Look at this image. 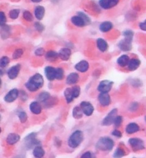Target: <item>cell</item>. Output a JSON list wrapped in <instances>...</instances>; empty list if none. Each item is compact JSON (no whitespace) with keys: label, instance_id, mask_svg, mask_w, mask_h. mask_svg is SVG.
<instances>
[{"label":"cell","instance_id":"6da1fadb","mask_svg":"<svg viewBox=\"0 0 146 158\" xmlns=\"http://www.w3.org/2000/svg\"><path fill=\"white\" fill-rule=\"evenodd\" d=\"M44 84V78L39 74H34L25 83V86L30 92H35L39 90Z\"/></svg>","mask_w":146,"mask_h":158},{"label":"cell","instance_id":"7a4b0ae2","mask_svg":"<svg viewBox=\"0 0 146 158\" xmlns=\"http://www.w3.org/2000/svg\"><path fill=\"white\" fill-rule=\"evenodd\" d=\"M115 145L114 141L108 137L101 138L96 142V147L100 151L110 152L113 150Z\"/></svg>","mask_w":146,"mask_h":158},{"label":"cell","instance_id":"3957f363","mask_svg":"<svg viewBox=\"0 0 146 158\" xmlns=\"http://www.w3.org/2000/svg\"><path fill=\"white\" fill-rule=\"evenodd\" d=\"M84 140V135L81 130H76L69 137L68 140V144L71 148H76Z\"/></svg>","mask_w":146,"mask_h":158},{"label":"cell","instance_id":"277c9868","mask_svg":"<svg viewBox=\"0 0 146 158\" xmlns=\"http://www.w3.org/2000/svg\"><path fill=\"white\" fill-rule=\"evenodd\" d=\"M36 133H35V132H32V133L29 134V135L24 138V144L26 149L31 150V149L36 147V146L39 145L40 141L36 139Z\"/></svg>","mask_w":146,"mask_h":158},{"label":"cell","instance_id":"5b68a950","mask_svg":"<svg viewBox=\"0 0 146 158\" xmlns=\"http://www.w3.org/2000/svg\"><path fill=\"white\" fill-rule=\"evenodd\" d=\"M128 143L134 151H140L145 149V142L142 139L138 138H132L129 139Z\"/></svg>","mask_w":146,"mask_h":158},{"label":"cell","instance_id":"8992f818","mask_svg":"<svg viewBox=\"0 0 146 158\" xmlns=\"http://www.w3.org/2000/svg\"><path fill=\"white\" fill-rule=\"evenodd\" d=\"M114 82L108 80H103L99 83L98 86V90L100 93H108L112 89Z\"/></svg>","mask_w":146,"mask_h":158},{"label":"cell","instance_id":"52a82bcc","mask_svg":"<svg viewBox=\"0 0 146 158\" xmlns=\"http://www.w3.org/2000/svg\"><path fill=\"white\" fill-rule=\"evenodd\" d=\"M118 114V109L115 108V109H113L112 111H110L108 113V114L104 117V119L103 120L102 125L104 126H110L113 124L114 123V120L115 117Z\"/></svg>","mask_w":146,"mask_h":158},{"label":"cell","instance_id":"ba28073f","mask_svg":"<svg viewBox=\"0 0 146 158\" xmlns=\"http://www.w3.org/2000/svg\"><path fill=\"white\" fill-rule=\"evenodd\" d=\"M80 108H81L83 114L86 116H91L93 113L94 108L91 103L87 101H83L80 104Z\"/></svg>","mask_w":146,"mask_h":158},{"label":"cell","instance_id":"9c48e42d","mask_svg":"<svg viewBox=\"0 0 146 158\" xmlns=\"http://www.w3.org/2000/svg\"><path fill=\"white\" fill-rule=\"evenodd\" d=\"M19 95V91L17 88H13L4 96V101L7 103H12L15 101Z\"/></svg>","mask_w":146,"mask_h":158},{"label":"cell","instance_id":"30bf717a","mask_svg":"<svg viewBox=\"0 0 146 158\" xmlns=\"http://www.w3.org/2000/svg\"><path fill=\"white\" fill-rule=\"evenodd\" d=\"M22 66H21L20 64H16V65H13L11 66L9 69L7 71V76H8V78L11 80H14L17 78V76H19V72H20V70Z\"/></svg>","mask_w":146,"mask_h":158},{"label":"cell","instance_id":"8fae6325","mask_svg":"<svg viewBox=\"0 0 146 158\" xmlns=\"http://www.w3.org/2000/svg\"><path fill=\"white\" fill-rule=\"evenodd\" d=\"M132 39L125 38L124 39L121 40L118 44V46L119 49L121 51H129L132 49Z\"/></svg>","mask_w":146,"mask_h":158},{"label":"cell","instance_id":"7c38bea8","mask_svg":"<svg viewBox=\"0 0 146 158\" xmlns=\"http://www.w3.org/2000/svg\"><path fill=\"white\" fill-rule=\"evenodd\" d=\"M98 100L100 105L103 107H107L111 104V97L108 93H100Z\"/></svg>","mask_w":146,"mask_h":158},{"label":"cell","instance_id":"4fadbf2b","mask_svg":"<svg viewBox=\"0 0 146 158\" xmlns=\"http://www.w3.org/2000/svg\"><path fill=\"white\" fill-rule=\"evenodd\" d=\"M120 0H99L100 7L104 9H109L117 5Z\"/></svg>","mask_w":146,"mask_h":158},{"label":"cell","instance_id":"5bb4252c","mask_svg":"<svg viewBox=\"0 0 146 158\" xmlns=\"http://www.w3.org/2000/svg\"><path fill=\"white\" fill-rule=\"evenodd\" d=\"M44 74H45L47 78L50 81L56 79V68L50 66V65L44 68Z\"/></svg>","mask_w":146,"mask_h":158},{"label":"cell","instance_id":"9a60e30c","mask_svg":"<svg viewBox=\"0 0 146 158\" xmlns=\"http://www.w3.org/2000/svg\"><path fill=\"white\" fill-rule=\"evenodd\" d=\"M89 68V63L87 61L82 60L75 65V69L78 72L86 73Z\"/></svg>","mask_w":146,"mask_h":158},{"label":"cell","instance_id":"2e32d148","mask_svg":"<svg viewBox=\"0 0 146 158\" xmlns=\"http://www.w3.org/2000/svg\"><path fill=\"white\" fill-rule=\"evenodd\" d=\"M71 55V51L68 48H63L58 53V56L62 61H68Z\"/></svg>","mask_w":146,"mask_h":158},{"label":"cell","instance_id":"e0dca14e","mask_svg":"<svg viewBox=\"0 0 146 158\" xmlns=\"http://www.w3.org/2000/svg\"><path fill=\"white\" fill-rule=\"evenodd\" d=\"M29 110L34 114L39 115L41 113L42 108H41V104L38 101H34V102L31 103L29 105Z\"/></svg>","mask_w":146,"mask_h":158},{"label":"cell","instance_id":"ac0fdd59","mask_svg":"<svg viewBox=\"0 0 146 158\" xmlns=\"http://www.w3.org/2000/svg\"><path fill=\"white\" fill-rule=\"evenodd\" d=\"M79 80V75L77 73H71L68 74L66 78V83L68 85H74L77 83Z\"/></svg>","mask_w":146,"mask_h":158},{"label":"cell","instance_id":"d6986e66","mask_svg":"<svg viewBox=\"0 0 146 158\" xmlns=\"http://www.w3.org/2000/svg\"><path fill=\"white\" fill-rule=\"evenodd\" d=\"M141 61L138 59H130L128 63V68L129 71H135V70L138 69L139 68V66L141 65Z\"/></svg>","mask_w":146,"mask_h":158},{"label":"cell","instance_id":"ffe728a7","mask_svg":"<svg viewBox=\"0 0 146 158\" xmlns=\"http://www.w3.org/2000/svg\"><path fill=\"white\" fill-rule=\"evenodd\" d=\"M19 140H20V136L18 134L10 133L7 135L6 141H7V143L8 144L13 145V144H16V143L19 142Z\"/></svg>","mask_w":146,"mask_h":158},{"label":"cell","instance_id":"44dd1931","mask_svg":"<svg viewBox=\"0 0 146 158\" xmlns=\"http://www.w3.org/2000/svg\"><path fill=\"white\" fill-rule=\"evenodd\" d=\"M140 130V127L137 123H130L127 125L126 128V132L127 134L132 135V134L136 133L137 132Z\"/></svg>","mask_w":146,"mask_h":158},{"label":"cell","instance_id":"7402d4cb","mask_svg":"<svg viewBox=\"0 0 146 158\" xmlns=\"http://www.w3.org/2000/svg\"><path fill=\"white\" fill-rule=\"evenodd\" d=\"M96 45H97L98 49L101 52H105L108 49V44L107 41L103 38H99L96 41Z\"/></svg>","mask_w":146,"mask_h":158},{"label":"cell","instance_id":"603a6c76","mask_svg":"<svg viewBox=\"0 0 146 158\" xmlns=\"http://www.w3.org/2000/svg\"><path fill=\"white\" fill-rule=\"evenodd\" d=\"M33 155L36 158H41L45 155V151L42 147H41L40 145H37L34 147Z\"/></svg>","mask_w":146,"mask_h":158},{"label":"cell","instance_id":"cb8c5ba5","mask_svg":"<svg viewBox=\"0 0 146 158\" xmlns=\"http://www.w3.org/2000/svg\"><path fill=\"white\" fill-rule=\"evenodd\" d=\"M45 14V9L42 6H38L34 9V15L38 20H41Z\"/></svg>","mask_w":146,"mask_h":158},{"label":"cell","instance_id":"d4e9b609","mask_svg":"<svg viewBox=\"0 0 146 158\" xmlns=\"http://www.w3.org/2000/svg\"><path fill=\"white\" fill-rule=\"evenodd\" d=\"M71 21L73 24L75 25L76 26H78V27H83V26H86V24H85L83 19L78 15L73 16Z\"/></svg>","mask_w":146,"mask_h":158},{"label":"cell","instance_id":"484cf974","mask_svg":"<svg viewBox=\"0 0 146 158\" xmlns=\"http://www.w3.org/2000/svg\"><path fill=\"white\" fill-rule=\"evenodd\" d=\"M113 24L111 22H104L101 23L99 26L100 30L102 32H108L113 29Z\"/></svg>","mask_w":146,"mask_h":158},{"label":"cell","instance_id":"4316f807","mask_svg":"<svg viewBox=\"0 0 146 158\" xmlns=\"http://www.w3.org/2000/svg\"><path fill=\"white\" fill-rule=\"evenodd\" d=\"M129 60H130V58H129V56H128V55L123 54V55H122V56H120V57L118 59L117 63L118 64V65H120V67H125L127 65Z\"/></svg>","mask_w":146,"mask_h":158},{"label":"cell","instance_id":"83f0119b","mask_svg":"<svg viewBox=\"0 0 146 158\" xmlns=\"http://www.w3.org/2000/svg\"><path fill=\"white\" fill-rule=\"evenodd\" d=\"M72 115L74 118L77 119V120H78V119L81 118V117H83V112H82V110L81 108H80V106L74 107L72 111Z\"/></svg>","mask_w":146,"mask_h":158},{"label":"cell","instance_id":"f1b7e54d","mask_svg":"<svg viewBox=\"0 0 146 158\" xmlns=\"http://www.w3.org/2000/svg\"><path fill=\"white\" fill-rule=\"evenodd\" d=\"M64 97L66 98V101L68 103L73 102L74 100V96H73L72 91H71V88H68L64 90Z\"/></svg>","mask_w":146,"mask_h":158},{"label":"cell","instance_id":"f546056e","mask_svg":"<svg viewBox=\"0 0 146 158\" xmlns=\"http://www.w3.org/2000/svg\"><path fill=\"white\" fill-rule=\"evenodd\" d=\"M50 97L51 95L48 92H41V93H39V94L38 95V96H37V101H38V102L44 103L47 101H48L49 98H50Z\"/></svg>","mask_w":146,"mask_h":158},{"label":"cell","instance_id":"4dcf8cb0","mask_svg":"<svg viewBox=\"0 0 146 158\" xmlns=\"http://www.w3.org/2000/svg\"><path fill=\"white\" fill-rule=\"evenodd\" d=\"M58 57H59L58 53L54 51H49L46 53V58H47V60L50 61H55Z\"/></svg>","mask_w":146,"mask_h":158},{"label":"cell","instance_id":"1f68e13d","mask_svg":"<svg viewBox=\"0 0 146 158\" xmlns=\"http://www.w3.org/2000/svg\"><path fill=\"white\" fill-rule=\"evenodd\" d=\"M126 152L123 149L120 148V147H118L116 150V151L114 152V156L113 157L115 158H120V157H123L124 156H126Z\"/></svg>","mask_w":146,"mask_h":158},{"label":"cell","instance_id":"d6a6232c","mask_svg":"<svg viewBox=\"0 0 146 158\" xmlns=\"http://www.w3.org/2000/svg\"><path fill=\"white\" fill-rule=\"evenodd\" d=\"M18 117H19V121L22 123H26V120L28 119L27 114H26V112L24 111H20L19 113H18Z\"/></svg>","mask_w":146,"mask_h":158},{"label":"cell","instance_id":"836d02e7","mask_svg":"<svg viewBox=\"0 0 146 158\" xmlns=\"http://www.w3.org/2000/svg\"><path fill=\"white\" fill-rule=\"evenodd\" d=\"M64 77V71L62 68H56V79L62 80Z\"/></svg>","mask_w":146,"mask_h":158},{"label":"cell","instance_id":"e575fe53","mask_svg":"<svg viewBox=\"0 0 146 158\" xmlns=\"http://www.w3.org/2000/svg\"><path fill=\"white\" fill-rule=\"evenodd\" d=\"M71 91H72L73 96H74V99L78 98L81 94V88L78 86H75L74 87L71 88Z\"/></svg>","mask_w":146,"mask_h":158},{"label":"cell","instance_id":"d590c367","mask_svg":"<svg viewBox=\"0 0 146 158\" xmlns=\"http://www.w3.org/2000/svg\"><path fill=\"white\" fill-rule=\"evenodd\" d=\"M23 54H24V51L22 50V49H16V50L14 51V52L13 53V54H12L13 59H14V60H16V59H20V58L22 57V56H23Z\"/></svg>","mask_w":146,"mask_h":158},{"label":"cell","instance_id":"8d00e7d4","mask_svg":"<svg viewBox=\"0 0 146 158\" xmlns=\"http://www.w3.org/2000/svg\"><path fill=\"white\" fill-rule=\"evenodd\" d=\"M9 62L10 60L9 59V57H7V56H3V57H1L0 59V67L2 68H5V67H7L9 65Z\"/></svg>","mask_w":146,"mask_h":158},{"label":"cell","instance_id":"74e56055","mask_svg":"<svg viewBox=\"0 0 146 158\" xmlns=\"http://www.w3.org/2000/svg\"><path fill=\"white\" fill-rule=\"evenodd\" d=\"M77 15L80 16L82 18V19H83V21H84L85 24H86V25H89V24H91V19H90V18H89V16L86 15V14H85V13L81 12V11H79V12L77 13Z\"/></svg>","mask_w":146,"mask_h":158},{"label":"cell","instance_id":"f35d334b","mask_svg":"<svg viewBox=\"0 0 146 158\" xmlns=\"http://www.w3.org/2000/svg\"><path fill=\"white\" fill-rule=\"evenodd\" d=\"M123 118L122 116L116 115V117H115L114 123H114V126L116 127H120L121 126L122 123H123Z\"/></svg>","mask_w":146,"mask_h":158},{"label":"cell","instance_id":"ab89813d","mask_svg":"<svg viewBox=\"0 0 146 158\" xmlns=\"http://www.w3.org/2000/svg\"><path fill=\"white\" fill-rule=\"evenodd\" d=\"M19 13H20V11H19V9H17L11 10L9 12V17L12 19H17L18 16L19 15Z\"/></svg>","mask_w":146,"mask_h":158},{"label":"cell","instance_id":"60d3db41","mask_svg":"<svg viewBox=\"0 0 146 158\" xmlns=\"http://www.w3.org/2000/svg\"><path fill=\"white\" fill-rule=\"evenodd\" d=\"M23 17L27 22H32L33 21V16L32 13L29 11H25L23 13Z\"/></svg>","mask_w":146,"mask_h":158},{"label":"cell","instance_id":"b9f144b4","mask_svg":"<svg viewBox=\"0 0 146 158\" xmlns=\"http://www.w3.org/2000/svg\"><path fill=\"white\" fill-rule=\"evenodd\" d=\"M7 22V17L3 11H0V26H4Z\"/></svg>","mask_w":146,"mask_h":158},{"label":"cell","instance_id":"7bdbcfd3","mask_svg":"<svg viewBox=\"0 0 146 158\" xmlns=\"http://www.w3.org/2000/svg\"><path fill=\"white\" fill-rule=\"evenodd\" d=\"M123 35L125 38H130V39H132V38H133L134 33L131 30H126L123 33Z\"/></svg>","mask_w":146,"mask_h":158},{"label":"cell","instance_id":"ee69618b","mask_svg":"<svg viewBox=\"0 0 146 158\" xmlns=\"http://www.w3.org/2000/svg\"><path fill=\"white\" fill-rule=\"evenodd\" d=\"M34 27H35L36 30L38 31L39 32H42L44 30V25L40 22H36L35 24H34Z\"/></svg>","mask_w":146,"mask_h":158},{"label":"cell","instance_id":"f6af8a7d","mask_svg":"<svg viewBox=\"0 0 146 158\" xmlns=\"http://www.w3.org/2000/svg\"><path fill=\"white\" fill-rule=\"evenodd\" d=\"M44 49L43 48H38L37 49H36L35 51H34V53H35L36 56H41L44 54Z\"/></svg>","mask_w":146,"mask_h":158},{"label":"cell","instance_id":"bcb514c9","mask_svg":"<svg viewBox=\"0 0 146 158\" xmlns=\"http://www.w3.org/2000/svg\"><path fill=\"white\" fill-rule=\"evenodd\" d=\"M111 134H112L114 136L116 137V138H120L122 137V132H120V130H114L111 132Z\"/></svg>","mask_w":146,"mask_h":158},{"label":"cell","instance_id":"7dc6e473","mask_svg":"<svg viewBox=\"0 0 146 158\" xmlns=\"http://www.w3.org/2000/svg\"><path fill=\"white\" fill-rule=\"evenodd\" d=\"M93 155L92 154V153L88 151V152H86V153H84L83 155H82L81 158H91V157H93Z\"/></svg>","mask_w":146,"mask_h":158},{"label":"cell","instance_id":"c3c4849f","mask_svg":"<svg viewBox=\"0 0 146 158\" xmlns=\"http://www.w3.org/2000/svg\"><path fill=\"white\" fill-rule=\"evenodd\" d=\"M138 105L137 103H133L131 104L130 106V111H136V110L138 109Z\"/></svg>","mask_w":146,"mask_h":158},{"label":"cell","instance_id":"681fc988","mask_svg":"<svg viewBox=\"0 0 146 158\" xmlns=\"http://www.w3.org/2000/svg\"><path fill=\"white\" fill-rule=\"evenodd\" d=\"M139 27L140 29H141V30L143 31H145L146 30V24H145V22H141V23L139 24Z\"/></svg>","mask_w":146,"mask_h":158},{"label":"cell","instance_id":"f907efd6","mask_svg":"<svg viewBox=\"0 0 146 158\" xmlns=\"http://www.w3.org/2000/svg\"><path fill=\"white\" fill-rule=\"evenodd\" d=\"M31 1H32V2H34V3H39V2H41L42 0H31Z\"/></svg>","mask_w":146,"mask_h":158},{"label":"cell","instance_id":"816d5d0a","mask_svg":"<svg viewBox=\"0 0 146 158\" xmlns=\"http://www.w3.org/2000/svg\"><path fill=\"white\" fill-rule=\"evenodd\" d=\"M3 74H4V72H3L2 70L0 69V76H2Z\"/></svg>","mask_w":146,"mask_h":158},{"label":"cell","instance_id":"f5cc1de1","mask_svg":"<svg viewBox=\"0 0 146 158\" xmlns=\"http://www.w3.org/2000/svg\"><path fill=\"white\" fill-rule=\"evenodd\" d=\"M1 79H0V87H1Z\"/></svg>","mask_w":146,"mask_h":158},{"label":"cell","instance_id":"db71d44e","mask_svg":"<svg viewBox=\"0 0 146 158\" xmlns=\"http://www.w3.org/2000/svg\"><path fill=\"white\" fill-rule=\"evenodd\" d=\"M1 115H0V121H1Z\"/></svg>","mask_w":146,"mask_h":158},{"label":"cell","instance_id":"11a10c76","mask_svg":"<svg viewBox=\"0 0 146 158\" xmlns=\"http://www.w3.org/2000/svg\"><path fill=\"white\" fill-rule=\"evenodd\" d=\"M1 128H0V133H1Z\"/></svg>","mask_w":146,"mask_h":158}]
</instances>
